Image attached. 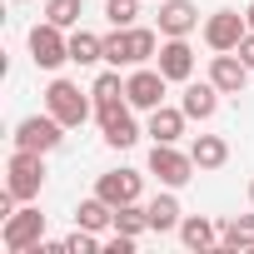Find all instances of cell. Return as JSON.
I'll return each mask as SVG.
<instances>
[{
    "label": "cell",
    "instance_id": "cell-3",
    "mask_svg": "<svg viewBox=\"0 0 254 254\" xmlns=\"http://www.w3.org/2000/svg\"><path fill=\"white\" fill-rule=\"evenodd\" d=\"M45 110L65 125V130H75V125L90 120V100H85L80 85H70V80H50V90H45Z\"/></svg>",
    "mask_w": 254,
    "mask_h": 254
},
{
    "label": "cell",
    "instance_id": "cell-29",
    "mask_svg": "<svg viewBox=\"0 0 254 254\" xmlns=\"http://www.w3.org/2000/svg\"><path fill=\"white\" fill-rule=\"evenodd\" d=\"M239 60H244V65H249V70H254V30H249V35H244V40H239Z\"/></svg>",
    "mask_w": 254,
    "mask_h": 254
},
{
    "label": "cell",
    "instance_id": "cell-17",
    "mask_svg": "<svg viewBox=\"0 0 254 254\" xmlns=\"http://www.w3.org/2000/svg\"><path fill=\"white\" fill-rule=\"evenodd\" d=\"M145 209H150V229H155V234L180 229V199H175V194H160V199H150Z\"/></svg>",
    "mask_w": 254,
    "mask_h": 254
},
{
    "label": "cell",
    "instance_id": "cell-2",
    "mask_svg": "<svg viewBox=\"0 0 254 254\" xmlns=\"http://www.w3.org/2000/svg\"><path fill=\"white\" fill-rule=\"evenodd\" d=\"M5 170H10L5 190H10L20 204H30V199L40 194V185H45V160H40V150H15Z\"/></svg>",
    "mask_w": 254,
    "mask_h": 254
},
{
    "label": "cell",
    "instance_id": "cell-28",
    "mask_svg": "<svg viewBox=\"0 0 254 254\" xmlns=\"http://www.w3.org/2000/svg\"><path fill=\"white\" fill-rule=\"evenodd\" d=\"M105 254H135V234H120V229H115V234L105 239Z\"/></svg>",
    "mask_w": 254,
    "mask_h": 254
},
{
    "label": "cell",
    "instance_id": "cell-24",
    "mask_svg": "<svg viewBox=\"0 0 254 254\" xmlns=\"http://www.w3.org/2000/svg\"><path fill=\"white\" fill-rule=\"evenodd\" d=\"M45 20L60 25V30L75 25V20H80V0H50V5H45Z\"/></svg>",
    "mask_w": 254,
    "mask_h": 254
},
{
    "label": "cell",
    "instance_id": "cell-30",
    "mask_svg": "<svg viewBox=\"0 0 254 254\" xmlns=\"http://www.w3.org/2000/svg\"><path fill=\"white\" fill-rule=\"evenodd\" d=\"M244 25H249V30H254V5H249V10H244Z\"/></svg>",
    "mask_w": 254,
    "mask_h": 254
},
{
    "label": "cell",
    "instance_id": "cell-31",
    "mask_svg": "<svg viewBox=\"0 0 254 254\" xmlns=\"http://www.w3.org/2000/svg\"><path fill=\"white\" fill-rule=\"evenodd\" d=\"M249 204H254V180H249Z\"/></svg>",
    "mask_w": 254,
    "mask_h": 254
},
{
    "label": "cell",
    "instance_id": "cell-26",
    "mask_svg": "<svg viewBox=\"0 0 254 254\" xmlns=\"http://www.w3.org/2000/svg\"><path fill=\"white\" fill-rule=\"evenodd\" d=\"M90 95H95V105H110V100H120V95H125V85H120V75H115V70H105V75L95 80V90H90Z\"/></svg>",
    "mask_w": 254,
    "mask_h": 254
},
{
    "label": "cell",
    "instance_id": "cell-21",
    "mask_svg": "<svg viewBox=\"0 0 254 254\" xmlns=\"http://www.w3.org/2000/svg\"><path fill=\"white\" fill-rule=\"evenodd\" d=\"M70 60H75V65H95V60H105V40L90 35V30H75V35H70Z\"/></svg>",
    "mask_w": 254,
    "mask_h": 254
},
{
    "label": "cell",
    "instance_id": "cell-15",
    "mask_svg": "<svg viewBox=\"0 0 254 254\" xmlns=\"http://www.w3.org/2000/svg\"><path fill=\"white\" fill-rule=\"evenodd\" d=\"M194 25H199V15L190 0H165L160 5V35H190Z\"/></svg>",
    "mask_w": 254,
    "mask_h": 254
},
{
    "label": "cell",
    "instance_id": "cell-1",
    "mask_svg": "<svg viewBox=\"0 0 254 254\" xmlns=\"http://www.w3.org/2000/svg\"><path fill=\"white\" fill-rule=\"evenodd\" d=\"M150 55H160L155 30H140V25H115V35H105V60H110V65H145Z\"/></svg>",
    "mask_w": 254,
    "mask_h": 254
},
{
    "label": "cell",
    "instance_id": "cell-12",
    "mask_svg": "<svg viewBox=\"0 0 254 254\" xmlns=\"http://www.w3.org/2000/svg\"><path fill=\"white\" fill-rule=\"evenodd\" d=\"M95 194L105 199V204H130V199H140V175L135 170H110V175H100L95 180Z\"/></svg>",
    "mask_w": 254,
    "mask_h": 254
},
{
    "label": "cell",
    "instance_id": "cell-4",
    "mask_svg": "<svg viewBox=\"0 0 254 254\" xmlns=\"http://www.w3.org/2000/svg\"><path fill=\"white\" fill-rule=\"evenodd\" d=\"M0 239H5L10 254L40 249V244H45V214H40V209H15V214L5 219V229H0Z\"/></svg>",
    "mask_w": 254,
    "mask_h": 254
},
{
    "label": "cell",
    "instance_id": "cell-7",
    "mask_svg": "<svg viewBox=\"0 0 254 254\" xmlns=\"http://www.w3.org/2000/svg\"><path fill=\"white\" fill-rule=\"evenodd\" d=\"M130 105V100H125ZM120 100H110V105H95V115H100V130H105V140L115 145V150H130L135 140H140V130H135V120H130V110H125Z\"/></svg>",
    "mask_w": 254,
    "mask_h": 254
},
{
    "label": "cell",
    "instance_id": "cell-23",
    "mask_svg": "<svg viewBox=\"0 0 254 254\" xmlns=\"http://www.w3.org/2000/svg\"><path fill=\"white\" fill-rule=\"evenodd\" d=\"M115 229H120V234H135V239H140V234L150 229V209H140L135 199H130V204H120V209H115Z\"/></svg>",
    "mask_w": 254,
    "mask_h": 254
},
{
    "label": "cell",
    "instance_id": "cell-20",
    "mask_svg": "<svg viewBox=\"0 0 254 254\" xmlns=\"http://www.w3.org/2000/svg\"><path fill=\"white\" fill-rule=\"evenodd\" d=\"M190 155H194V165H199V170H219V165L229 160V145H224L219 135H199Z\"/></svg>",
    "mask_w": 254,
    "mask_h": 254
},
{
    "label": "cell",
    "instance_id": "cell-13",
    "mask_svg": "<svg viewBox=\"0 0 254 254\" xmlns=\"http://www.w3.org/2000/svg\"><path fill=\"white\" fill-rule=\"evenodd\" d=\"M160 70H165V80H190L194 75V50L185 45V35H170L160 45Z\"/></svg>",
    "mask_w": 254,
    "mask_h": 254
},
{
    "label": "cell",
    "instance_id": "cell-6",
    "mask_svg": "<svg viewBox=\"0 0 254 254\" xmlns=\"http://www.w3.org/2000/svg\"><path fill=\"white\" fill-rule=\"evenodd\" d=\"M194 170H199L194 155H180L175 145H155V150H150V175H160V185H170V190L190 185Z\"/></svg>",
    "mask_w": 254,
    "mask_h": 254
},
{
    "label": "cell",
    "instance_id": "cell-18",
    "mask_svg": "<svg viewBox=\"0 0 254 254\" xmlns=\"http://www.w3.org/2000/svg\"><path fill=\"white\" fill-rule=\"evenodd\" d=\"M180 239H185V249H214L219 244V229L194 214V219H180Z\"/></svg>",
    "mask_w": 254,
    "mask_h": 254
},
{
    "label": "cell",
    "instance_id": "cell-14",
    "mask_svg": "<svg viewBox=\"0 0 254 254\" xmlns=\"http://www.w3.org/2000/svg\"><path fill=\"white\" fill-rule=\"evenodd\" d=\"M180 110H185L190 120H209V115L219 110V85H214V80H204V85H185Z\"/></svg>",
    "mask_w": 254,
    "mask_h": 254
},
{
    "label": "cell",
    "instance_id": "cell-5",
    "mask_svg": "<svg viewBox=\"0 0 254 254\" xmlns=\"http://www.w3.org/2000/svg\"><path fill=\"white\" fill-rule=\"evenodd\" d=\"M65 125L55 120V115H30V120H20L15 125V150H40V155H50L65 135Z\"/></svg>",
    "mask_w": 254,
    "mask_h": 254
},
{
    "label": "cell",
    "instance_id": "cell-11",
    "mask_svg": "<svg viewBox=\"0 0 254 254\" xmlns=\"http://www.w3.org/2000/svg\"><path fill=\"white\" fill-rule=\"evenodd\" d=\"M209 80L219 85V95H239L249 85V65L239 60V50H214L209 60Z\"/></svg>",
    "mask_w": 254,
    "mask_h": 254
},
{
    "label": "cell",
    "instance_id": "cell-9",
    "mask_svg": "<svg viewBox=\"0 0 254 254\" xmlns=\"http://www.w3.org/2000/svg\"><path fill=\"white\" fill-rule=\"evenodd\" d=\"M165 70H135L130 80H125V100H130L135 110H160V100H165Z\"/></svg>",
    "mask_w": 254,
    "mask_h": 254
},
{
    "label": "cell",
    "instance_id": "cell-19",
    "mask_svg": "<svg viewBox=\"0 0 254 254\" xmlns=\"http://www.w3.org/2000/svg\"><path fill=\"white\" fill-rule=\"evenodd\" d=\"M219 249H254V214H234L219 229Z\"/></svg>",
    "mask_w": 254,
    "mask_h": 254
},
{
    "label": "cell",
    "instance_id": "cell-16",
    "mask_svg": "<svg viewBox=\"0 0 254 254\" xmlns=\"http://www.w3.org/2000/svg\"><path fill=\"white\" fill-rule=\"evenodd\" d=\"M185 110H170V105H160V110H150V135H155V145H175L180 135H185Z\"/></svg>",
    "mask_w": 254,
    "mask_h": 254
},
{
    "label": "cell",
    "instance_id": "cell-22",
    "mask_svg": "<svg viewBox=\"0 0 254 254\" xmlns=\"http://www.w3.org/2000/svg\"><path fill=\"white\" fill-rule=\"evenodd\" d=\"M75 224H80V229H105V224H115V204H105V199L95 194V199H85V204L75 209Z\"/></svg>",
    "mask_w": 254,
    "mask_h": 254
},
{
    "label": "cell",
    "instance_id": "cell-27",
    "mask_svg": "<svg viewBox=\"0 0 254 254\" xmlns=\"http://www.w3.org/2000/svg\"><path fill=\"white\" fill-rule=\"evenodd\" d=\"M100 249V239H95V229H75L70 239H65V254H95Z\"/></svg>",
    "mask_w": 254,
    "mask_h": 254
},
{
    "label": "cell",
    "instance_id": "cell-8",
    "mask_svg": "<svg viewBox=\"0 0 254 254\" xmlns=\"http://www.w3.org/2000/svg\"><path fill=\"white\" fill-rule=\"evenodd\" d=\"M30 55H35V65H40V70H55V65H65V60H70V40L60 35V25H50V20H45V25H35V30H30Z\"/></svg>",
    "mask_w": 254,
    "mask_h": 254
},
{
    "label": "cell",
    "instance_id": "cell-25",
    "mask_svg": "<svg viewBox=\"0 0 254 254\" xmlns=\"http://www.w3.org/2000/svg\"><path fill=\"white\" fill-rule=\"evenodd\" d=\"M140 15V0H105V20L110 25H135Z\"/></svg>",
    "mask_w": 254,
    "mask_h": 254
},
{
    "label": "cell",
    "instance_id": "cell-10",
    "mask_svg": "<svg viewBox=\"0 0 254 254\" xmlns=\"http://www.w3.org/2000/svg\"><path fill=\"white\" fill-rule=\"evenodd\" d=\"M249 35V25H244V15L239 10H214L209 15V25H204V40H209V50H239V40Z\"/></svg>",
    "mask_w": 254,
    "mask_h": 254
}]
</instances>
